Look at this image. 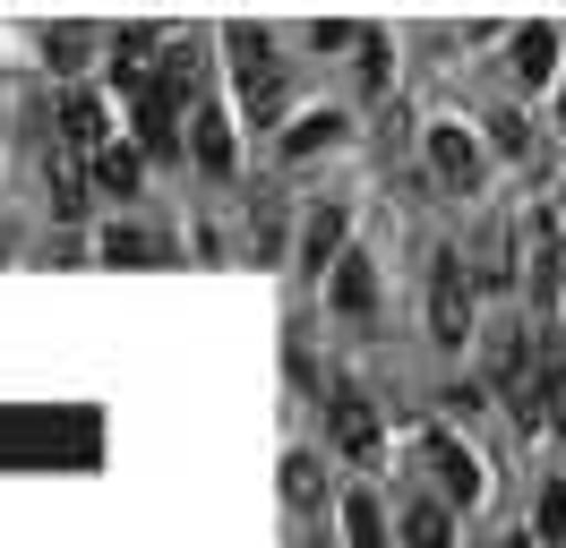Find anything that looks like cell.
Here are the masks:
<instances>
[{
  "label": "cell",
  "mask_w": 566,
  "mask_h": 548,
  "mask_svg": "<svg viewBox=\"0 0 566 548\" xmlns=\"http://www.w3.org/2000/svg\"><path fill=\"white\" fill-rule=\"evenodd\" d=\"M360 77H369V86H387V34H378V27L360 34Z\"/></svg>",
  "instance_id": "obj_21"
},
{
  "label": "cell",
  "mask_w": 566,
  "mask_h": 548,
  "mask_svg": "<svg viewBox=\"0 0 566 548\" xmlns=\"http://www.w3.org/2000/svg\"><path fill=\"white\" fill-rule=\"evenodd\" d=\"M344 540H353V548H395V540H387V506H378V488H353V497H344Z\"/></svg>",
  "instance_id": "obj_14"
},
{
  "label": "cell",
  "mask_w": 566,
  "mask_h": 548,
  "mask_svg": "<svg viewBox=\"0 0 566 548\" xmlns=\"http://www.w3.org/2000/svg\"><path fill=\"white\" fill-rule=\"evenodd\" d=\"M326 301L344 308V317H369V308H378V274H369V257H360V249L326 274Z\"/></svg>",
  "instance_id": "obj_10"
},
{
  "label": "cell",
  "mask_w": 566,
  "mask_h": 548,
  "mask_svg": "<svg viewBox=\"0 0 566 548\" xmlns=\"http://www.w3.org/2000/svg\"><path fill=\"white\" fill-rule=\"evenodd\" d=\"M283 497H292L301 514L318 506V454H292V463H283Z\"/></svg>",
  "instance_id": "obj_19"
},
{
  "label": "cell",
  "mask_w": 566,
  "mask_h": 548,
  "mask_svg": "<svg viewBox=\"0 0 566 548\" xmlns=\"http://www.w3.org/2000/svg\"><path fill=\"white\" fill-rule=\"evenodd\" d=\"M138 180H146L138 146H104V155H95V189H104V198H138Z\"/></svg>",
  "instance_id": "obj_15"
},
{
  "label": "cell",
  "mask_w": 566,
  "mask_h": 548,
  "mask_svg": "<svg viewBox=\"0 0 566 548\" xmlns=\"http://www.w3.org/2000/svg\"><path fill=\"white\" fill-rule=\"evenodd\" d=\"M223 43H232L241 103L258 112V120H275V112H283V61H275V43H266V27H223Z\"/></svg>",
  "instance_id": "obj_2"
},
{
  "label": "cell",
  "mask_w": 566,
  "mask_h": 548,
  "mask_svg": "<svg viewBox=\"0 0 566 548\" xmlns=\"http://www.w3.org/2000/svg\"><path fill=\"white\" fill-rule=\"evenodd\" d=\"M429 171H438V189H481V171H490V155H481V137L463 129V120H438L429 129Z\"/></svg>",
  "instance_id": "obj_4"
},
{
  "label": "cell",
  "mask_w": 566,
  "mask_h": 548,
  "mask_svg": "<svg viewBox=\"0 0 566 548\" xmlns=\"http://www.w3.org/2000/svg\"><path fill=\"white\" fill-rule=\"evenodd\" d=\"M155 257H164V240L138 232V223H112L104 232V266H155Z\"/></svg>",
  "instance_id": "obj_18"
},
{
  "label": "cell",
  "mask_w": 566,
  "mask_h": 548,
  "mask_svg": "<svg viewBox=\"0 0 566 548\" xmlns=\"http://www.w3.org/2000/svg\"><path fill=\"white\" fill-rule=\"evenodd\" d=\"M326 429H335V454H353V463H378V411L360 386H335L326 394Z\"/></svg>",
  "instance_id": "obj_5"
},
{
  "label": "cell",
  "mask_w": 566,
  "mask_h": 548,
  "mask_svg": "<svg viewBox=\"0 0 566 548\" xmlns=\"http://www.w3.org/2000/svg\"><path fill=\"white\" fill-rule=\"evenodd\" d=\"M532 531H541V540H566V488H541V497H532Z\"/></svg>",
  "instance_id": "obj_20"
},
{
  "label": "cell",
  "mask_w": 566,
  "mask_h": 548,
  "mask_svg": "<svg viewBox=\"0 0 566 548\" xmlns=\"http://www.w3.org/2000/svg\"><path fill=\"white\" fill-rule=\"evenodd\" d=\"M558 198H566V189H558Z\"/></svg>",
  "instance_id": "obj_25"
},
{
  "label": "cell",
  "mask_w": 566,
  "mask_h": 548,
  "mask_svg": "<svg viewBox=\"0 0 566 548\" xmlns=\"http://www.w3.org/2000/svg\"><path fill=\"white\" fill-rule=\"evenodd\" d=\"M506 52H515V86H549V77H566V61H558V27H549V18H532V27H515V43H506Z\"/></svg>",
  "instance_id": "obj_7"
},
{
  "label": "cell",
  "mask_w": 566,
  "mask_h": 548,
  "mask_svg": "<svg viewBox=\"0 0 566 548\" xmlns=\"http://www.w3.org/2000/svg\"><path fill=\"white\" fill-rule=\"evenodd\" d=\"M43 61L61 68V77H77V68L95 61V27H77V18H61V27H43Z\"/></svg>",
  "instance_id": "obj_13"
},
{
  "label": "cell",
  "mask_w": 566,
  "mask_h": 548,
  "mask_svg": "<svg viewBox=\"0 0 566 548\" xmlns=\"http://www.w3.org/2000/svg\"><path fill=\"white\" fill-rule=\"evenodd\" d=\"M189 146H198V171H232V120L214 112V103H198V120H189Z\"/></svg>",
  "instance_id": "obj_12"
},
{
  "label": "cell",
  "mask_w": 566,
  "mask_h": 548,
  "mask_svg": "<svg viewBox=\"0 0 566 548\" xmlns=\"http://www.w3.org/2000/svg\"><path fill=\"white\" fill-rule=\"evenodd\" d=\"M61 146H70V155H104V146H112L104 103H95V95H77V86L61 95Z\"/></svg>",
  "instance_id": "obj_8"
},
{
  "label": "cell",
  "mask_w": 566,
  "mask_h": 548,
  "mask_svg": "<svg viewBox=\"0 0 566 548\" xmlns=\"http://www.w3.org/2000/svg\"><path fill=\"white\" fill-rule=\"evenodd\" d=\"M472 308H481V283H472V257L447 249L438 266H429V342H472Z\"/></svg>",
  "instance_id": "obj_1"
},
{
  "label": "cell",
  "mask_w": 566,
  "mask_h": 548,
  "mask_svg": "<svg viewBox=\"0 0 566 548\" xmlns=\"http://www.w3.org/2000/svg\"><path fill=\"white\" fill-rule=\"evenodd\" d=\"M43 189H52V214H86V171H77L70 146H61V155H43Z\"/></svg>",
  "instance_id": "obj_16"
},
{
  "label": "cell",
  "mask_w": 566,
  "mask_h": 548,
  "mask_svg": "<svg viewBox=\"0 0 566 548\" xmlns=\"http://www.w3.org/2000/svg\"><path fill=\"white\" fill-rule=\"evenodd\" d=\"M344 240H353V205H318L310 232H301V274H335L344 257H353Z\"/></svg>",
  "instance_id": "obj_6"
},
{
  "label": "cell",
  "mask_w": 566,
  "mask_h": 548,
  "mask_svg": "<svg viewBox=\"0 0 566 548\" xmlns=\"http://www.w3.org/2000/svg\"><path fill=\"white\" fill-rule=\"evenodd\" d=\"M558 129H566V77H558Z\"/></svg>",
  "instance_id": "obj_24"
},
{
  "label": "cell",
  "mask_w": 566,
  "mask_h": 548,
  "mask_svg": "<svg viewBox=\"0 0 566 548\" xmlns=\"http://www.w3.org/2000/svg\"><path fill=\"white\" fill-rule=\"evenodd\" d=\"M344 129H353L344 112H301V120H292V137H283V155L301 164V155H318V146H344Z\"/></svg>",
  "instance_id": "obj_17"
},
{
  "label": "cell",
  "mask_w": 566,
  "mask_h": 548,
  "mask_svg": "<svg viewBox=\"0 0 566 548\" xmlns=\"http://www.w3.org/2000/svg\"><path fill=\"white\" fill-rule=\"evenodd\" d=\"M490 146H497V155H524V120H515V112H497V120H490Z\"/></svg>",
  "instance_id": "obj_22"
},
{
  "label": "cell",
  "mask_w": 566,
  "mask_h": 548,
  "mask_svg": "<svg viewBox=\"0 0 566 548\" xmlns=\"http://www.w3.org/2000/svg\"><path fill=\"white\" fill-rule=\"evenodd\" d=\"M497 548H541V540H532V531H515V540H497Z\"/></svg>",
  "instance_id": "obj_23"
},
{
  "label": "cell",
  "mask_w": 566,
  "mask_h": 548,
  "mask_svg": "<svg viewBox=\"0 0 566 548\" xmlns=\"http://www.w3.org/2000/svg\"><path fill=\"white\" fill-rule=\"evenodd\" d=\"M403 548H455V506L447 497H412L403 506Z\"/></svg>",
  "instance_id": "obj_11"
},
{
  "label": "cell",
  "mask_w": 566,
  "mask_h": 548,
  "mask_svg": "<svg viewBox=\"0 0 566 548\" xmlns=\"http://www.w3.org/2000/svg\"><path fill=\"white\" fill-rule=\"evenodd\" d=\"M524 266H532V301H549L558 292V214H532L524 223Z\"/></svg>",
  "instance_id": "obj_9"
},
{
  "label": "cell",
  "mask_w": 566,
  "mask_h": 548,
  "mask_svg": "<svg viewBox=\"0 0 566 548\" xmlns=\"http://www.w3.org/2000/svg\"><path fill=\"white\" fill-rule=\"evenodd\" d=\"M421 463L429 472H438V497H447V506H481V488H490V472H481V454H472V445L455 438V429H429L421 438Z\"/></svg>",
  "instance_id": "obj_3"
}]
</instances>
